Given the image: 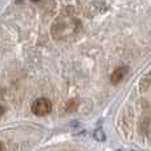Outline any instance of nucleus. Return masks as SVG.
Masks as SVG:
<instances>
[{
    "mask_svg": "<svg viewBox=\"0 0 151 151\" xmlns=\"http://www.w3.org/2000/svg\"><path fill=\"white\" fill-rule=\"evenodd\" d=\"M81 21L72 15H61L56 17L50 27V35L57 41H66L76 37L81 31Z\"/></svg>",
    "mask_w": 151,
    "mask_h": 151,
    "instance_id": "1",
    "label": "nucleus"
},
{
    "mask_svg": "<svg viewBox=\"0 0 151 151\" xmlns=\"http://www.w3.org/2000/svg\"><path fill=\"white\" fill-rule=\"evenodd\" d=\"M31 110L35 115H39V117H45L50 113L52 110V104L48 98L45 97H41V98H37L33 101L31 106Z\"/></svg>",
    "mask_w": 151,
    "mask_h": 151,
    "instance_id": "2",
    "label": "nucleus"
},
{
    "mask_svg": "<svg viewBox=\"0 0 151 151\" xmlns=\"http://www.w3.org/2000/svg\"><path fill=\"white\" fill-rule=\"evenodd\" d=\"M127 72H129L127 66H118V68L111 73V77H110V81H111L113 85H118V83L126 77Z\"/></svg>",
    "mask_w": 151,
    "mask_h": 151,
    "instance_id": "3",
    "label": "nucleus"
},
{
    "mask_svg": "<svg viewBox=\"0 0 151 151\" xmlns=\"http://www.w3.org/2000/svg\"><path fill=\"white\" fill-rule=\"evenodd\" d=\"M78 105H80V102H78L77 99H70V101H68V104H66V110H68V111H76Z\"/></svg>",
    "mask_w": 151,
    "mask_h": 151,
    "instance_id": "4",
    "label": "nucleus"
},
{
    "mask_svg": "<svg viewBox=\"0 0 151 151\" xmlns=\"http://www.w3.org/2000/svg\"><path fill=\"white\" fill-rule=\"evenodd\" d=\"M94 137H96V139L98 142H104L105 141V134H104V131H102L101 129L96 130V133H94Z\"/></svg>",
    "mask_w": 151,
    "mask_h": 151,
    "instance_id": "5",
    "label": "nucleus"
},
{
    "mask_svg": "<svg viewBox=\"0 0 151 151\" xmlns=\"http://www.w3.org/2000/svg\"><path fill=\"white\" fill-rule=\"evenodd\" d=\"M0 150H3V145L1 143H0Z\"/></svg>",
    "mask_w": 151,
    "mask_h": 151,
    "instance_id": "6",
    "label": "nucleus"
},
{
    "mask_svg": "<svg viewBox=\"0 0 151 151\" xmlns=\"http://www.w3.org/2000/svg\"><path fill=\"white\" fill-rule=\"evenodd\" d=\"M33 1H39V0H33Z\"/></svg>",
    "mask_w": 151,
    "mask_h": 151,
    "instance_id": "7",
    "label": "nucleus"
}]
</instances>
